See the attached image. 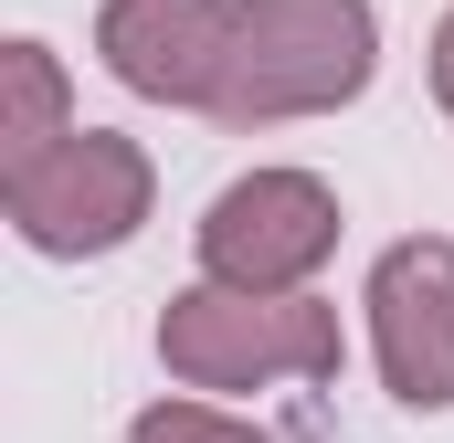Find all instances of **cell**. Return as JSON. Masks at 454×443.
Masks as SVG:
<instances>
[{
    "instance_id": "obj_3",
    "label": "cell",
    "mask_w": 454,
    "mask_h": 443,
    "mask_svg": "<svg viewBox=\"0 0 454 443\" xmlns=\"http://www.w3.org/2000/svg\"><path fill=\"white\" fill-rule=\"evenodd\" d=\"M380 307V369H391V401L412 412H444L454 401V243H402L370 285Z\"/></svg>"
},
{
    "instance_id": "obj_5",
    "label": "cell",
    "mask_w": 454,
    "mask_h": 443,
    "mask_svg": "<svg viewBox=\"0 0 454 443\" xmlns=\"http://www.w3.org/2000/svg\"><path fill=\"white\" fill-rule=\"evenodd\" d=\"M127 443H254V433H232V423H212V412H148Z\"/></svg>"
},
{
    "instance_id": "obj_6",
    "label": "cell",
    "mask_w": 454,
    "mask_h": 443,
    "mask_svg": "<svg viewBox=\"0 0 454 443\" xmlns=\"http://www.w3.org/2000/svg\"><path fill=\"white\" fill-rule=\"evenodd\" d=\"M434 96L454 106V21H444V43H434Z\"/></svg>"
},
{
    "instance_id": "obj_2",
    "label": "cell",
    "mask_w": 454,
    "mask_h": 443,
    "mask_svg": "<svg viewBox=\"0 0 454 443\" xmlns=\"http://www.w3.org/2000/svg\"><path fill=\"white\" fill-rule=\"evenodd\" d=\"M137 159L116 148V137H74L64 159H21V180H11V212L21 232L43 243V253H106L127 243V222H137Z\"/></svg>"
},
{
    "instance_id": "obj_4",
    "label": "cell",
    "mask_w": 454,
    "mask_h": 443,
    "mask_svg": "<svg viewBox=\"0 0 454 443\" xmlns=\"http://www.w3.org/2000/svg\"><path fill=\"white\" fill-rule=\"evenodd\" d=\"M106 64L137 96H223L232 11L223 0H106Z\"/></svg>"
},
{
    "instance_id": "obj_1",
    "label": "cell",
    "mask_w": 454,
    "mask_h": 443,
    "mask_svg": "<svg viewBox=\"0 0 454 443\" xmlns=\"http://www.w3.org/2000/svg\"><path fill=\"white\" fill-rule=\"evenodd\" d=\"M328 232H339V201H328L317 180L254 169V180H232L223 201H212L201 253H212V275H232V285H296V275L328 253Z\"/></svg>"
}]
</instances>
